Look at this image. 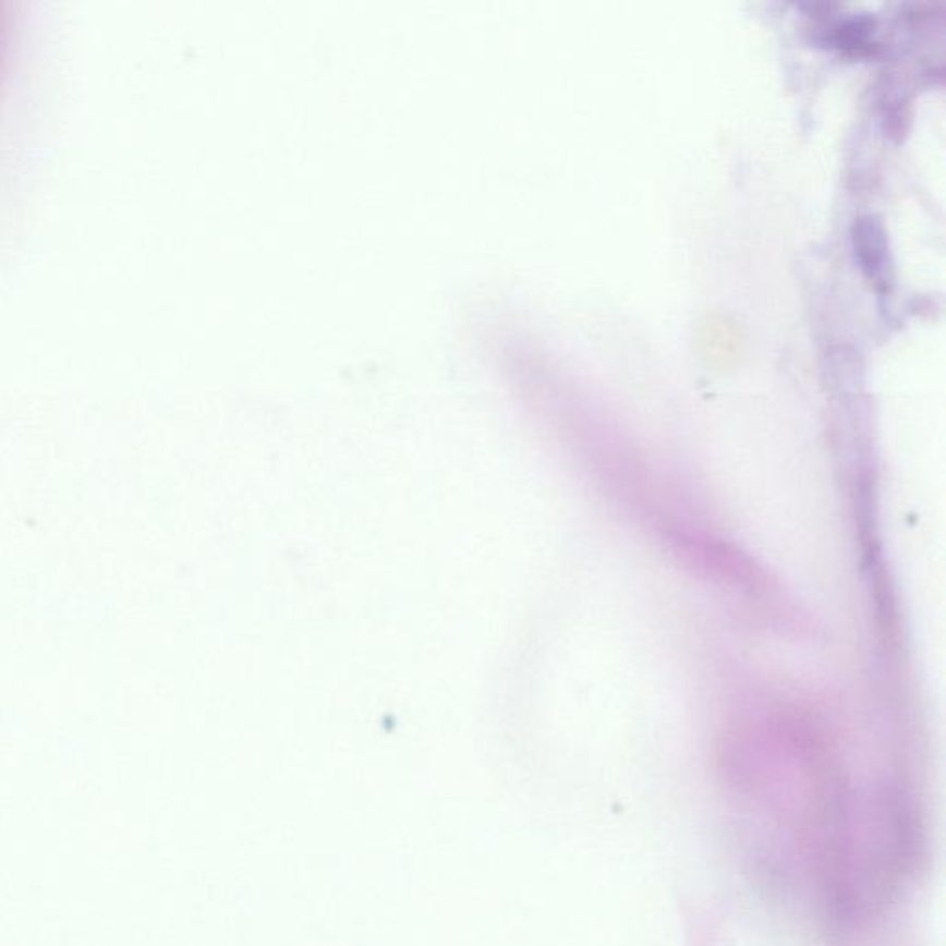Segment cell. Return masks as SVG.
<instances>
[{"mask_svg":"<svg viewBox=\"0 0 946 946\" xmlns=\"http://www.w3.org/2000/svg\"><path fill=\"white\" fill-rule=\"evenodd\" d=\"M856 259L863 274L873 281H884L887 272V237L884 226L873 215L856 219L852 230Z\"/></svg>","mask_w":946,"mask_h":946,"instance_id":"6da1fadb","label":"cell"},{"mask_svg":"<svg viewBox=\"0 0 946 946\" xmlns=\"http://www.w3.org/2000/svg\"><path fill=\"white\" fill-rule=\"evenodd\" d=\"M871 32L873 21L868 17H854L834 26L832 41L839 49H845L852 54H868L871 50Z\"/></svg>","mask_w":946,"mask_h":946,"instance_id":"7a4b0ae2","label":"cell"}]
</instances>
